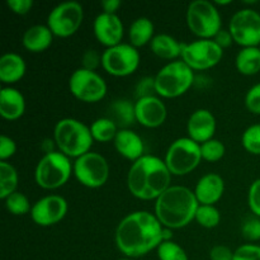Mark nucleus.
Here are the masks:
<instances>
[{"instance_id": "obj_1", "label": "nucleus", "mask_w": 260, "mask_h": 260, "mask_svg": "<svg viewBox=\"0 0 260 260\" xmlns=\"http://www.w3.org/2000/svg\"><path fill=\"white\" fill-rule=\"evenodd\" d=\"M164 228L156 216L149 211H135L118 223L114 240L126 258L136 259L157 249L164 241Z\"/></svg>"}, {"instance_id": "obj_2", "label": "nucleus", "mask_w": 260, "mask_h": 260, "mask_svg": "<svg viewBox=\"0 0 260 260\" xmlns=\"http://www.w3.org/2000/svg\"><path fill=\"white\" fill-rule=\"evenodd\" d=\"M172 177L164 160L145 154L129 167L127 187L139 200L156 201L170 187Z\"/></svg>"}, {"instance_id": "obj_3", "label": "nucleus", "mask_w": 260, "mask_h": 260, "mask_svg": "<svg viewBox=\"0 0 260 260\" xmlns=\"http://www.w3.org/2000/svg\"><path fill=\"white\" fill-rule=\"evenodd\" d=\"M198 206L200 203L192 189L183 185H170L155 201L154 215L162 228L178 230L194 220Z\"/></svg>"}, {"instance_id": "obj_4", "label": "nucleus", "mask_w": 260, "mask_h": 260, "mask_svg": "<svg viewBox=\"0 0 260 260\" xmlns=\"http://www.w3.org/2000/svg\"><path fill=\"white\" fill-rule=\"evenodd\" d=\"M53 141L58 151L70 159H78L90 151L94 139L85 123L75 118H62L55 124Z\"/></svg>"}, {"instance_id": "obj_5", "label": "nucleus", "mask_w": 260, "mask_h": 260, "mask_svg": "<svg viewBox=\"0 0 260 260\" xmlns=\"http://www.w3.org/2000/svg\"><path fill=\"white\" fill-rule=\"evenodd\" d=\"M155 89L160 98H178L194 83V71L182 60L170 61L157 71Z\"/></svg>"}, {"instance_id": "obj_6", "label": "nucleus", "mask_w": 260, "mask_h": 260, "mask_svg": "<svg viewBox=\"0 0 260 260\" xmlns=\"http://www.w3.org/2000/svg\"><path fill=\"white\" fill-rule=\"evenodd\" d=\"M73 174V162L70 157L55 150L45 154L35 169V180L38 187L52 190L68 183Z\"/></svg>"}, {"instance_id": "obj_7", "label": "nucleus", "mask_w": 260, "mask_h": 260, "mask_svg": "<svg viewBox=\"0 0 260 260\" xmlns=\"http://www.w3.org/2000/svg\"><path fill=\"white\" fill-rule=\"evenodd\" d=\"M187 25L193 35L202 40H212L222 29V20L215 3L194 0L187 8Z\"/></svg>"}, {"instance_id": "obj_8", "label": "nucleus", "mask_w": 260, "mask_h": 260, "mask_svg": "<svg viewBox=\"0 0 260 260\" xmlns=\"http://www.w3.org/2000/svg\"><path fill=\"white\" fill-rule=\"evenodd\" d=\"M164 161L172 175L189 174L202 161L201 145L189 137H179L169 145Z\"/></svg>"}, {"instance_id": "obj_9", "label": "nucleus", "mask_w": 260, "mask_h": 260, "mask_svg": "<svg viewBox=\"0 0 260 260\" xmlns=\"http://www.w3.org/2000/svg\"><path fill=\"white\" fill-rule=\"evenodd\" d=\"M73 174L81 185L96 189L108 180L109 164L103 155L89 151L73 162Z\"/></svg>"}, {"instance_id": "obj_10", "label": "nucleus", "mask_w": 260, "mask_h": 260, "mask_svg": "<svg viewBox=\"0 0 260 260\" xmlns=\"http://www.w3.org/2000/svg\"><path fill=\"white\" fill-rule=\"evenodd\" d=\"M84 20L83 5L75 0L62 2L52 8L47 17V25L53 36L61 38L75 35Z\"/></svg>"}, {"instance_id": "obj_11", "label": "nucleus", "mask_w": 260, "mask_h": 260, "mask_svg": "<svg viewBox=\"0 0 260 260\" xmlns=\"http://www.w3.org/2000/svg\"><path fill=\"white\" fill-rule=\"evenodd\" d=\"M141 56L131 43H119L108 47L102 53V66L109 75L123 78L134 74L139 69Z\"/></svg>"}, {"instance_id": "obj_12", "label": "nucleus", "mask_w": 260, "mask_h": 260, "mask_svg": "<svg viewBox=\"0 0 260 260\" xmlns=\"http://www.w3.org/2000/svg\"><path fill=\"white\" fill-rule=\"evenodd\" d=\"M69 90L84 103H96L107 95L108 86L96 71L79 68L70 75Z\"/></svg>"}, {"instance_id": "obj_13", "label": "nucleus", "mask_w": 260, "mask_h": 260, "mask_svg": "<svg viewBox=\"0 0 260 260\" xmlns=\"http://www.w3.org/2000/svg\"><path fill=\"white\" fill-rule=\"evenodd\" d=\"M223 57V50L213 40H198L182 45L180 60L193 71L207 70L217 65Z\"/></svg>"}, {"instance_id": "obj_14", "label": "nucleus", "mask_w": 260, "mask_h": 260, "mask_svg": "<svg viewBox=\"0 0 260 260\" xmlns=\"http://www.w3.org/2000/svg\"><path fill=\"white\" fill-rule=\"evenodd\" d=\"M229 30L234 42L241 47L260 46V13L251 8H244L234 13L229 23Z\"/></svg>"}, {"instance_id": "obj_15", "label": "nucleus", "mask_w": 260, "mask_h": 260, "mask_svg": "<svg viewBox=\"0 0 260 260\" xmlns=\"http://www.w3.org/2000/svg\"><path fill=\"white\" fill-rule=\"evenodd\" d=\"M69 210L68 201L58 194H48L32 205L30 217L42 228L53 226L63 220Z\"/></svg>"}, {"instance_id": "obj_16", "label": "nucleus", "mask_w": 260, "mask_h": 260, "mask_svg": "<svg viewBox=\"0 0 260 260\" xmlns=\"http://www.w3.org/2000/svg\"><path fill=\"white\" fill-rule=\"evenodd\" d=\"M93 32L96 41L104 47H113L122 43L124 36V25L117 14L99 13L93 22Z\"/></svg>"}, {"instance_id": "obj_17", "label": "nucleus", "mask_w": 260, "mask_h": 260, "mask_svg": "<svg viewBox=\"0 0 260 260\" xmlns=\"http://www.w3.org/2000/svg\"><path fill=\"white\" fill-rule=\"evenodd\" d=\"M136 122L146 128H156L165 122L168 109L159 95L145 96L135 102Z\"/></svg>"}, {"instance_id": "obj_18", "label": "nucleus", "mask_w": 260, "mask_h": 260, "mask_svg": "<svg viewBox=\"0 0 260 260\" xmlns=\"http://www.w3.org/2000/svg\"><path fill=\"white\" fill-rule=\"evenodd\" d=\"M216 127L217 122L212 112L206 108L196 109L187 122L188 137L201 145L208 140L215 139L213 136H215Z\"/></svg>"}, {"instance_id": "obj_19", "label": "nucleus", "mask_w": 260, "mask_h": 260, "mask_svg": "<svg viewBox=\"0 0 260 260\" xmlns=\"http://www.w3.org/2000/svg\"><path fill=\"white\" fill-rule=\"evenodd\" d=\"M193 192L200 205L215 206L225 193V180L217 173H207L200 178Z\"/></svg>"}, {"instance_id": "obj_20", "label": "nucleus", "mask_w": 260, "mask_h": 260, "mask_svg": "<svg viewBox=\"0 0 260 260\" xmlns=\"http://www.w3.org/2000/svg\"><path fill=\"white\" fill-rule=\"evenodd\" d=\"M113 145L121 156L132 162L145 155V144L141 136L129 128L119 129Z\"/></svg>"}, {"instance_id": "obj_21", "label": "nucleus", "mask_w": 260, "mask_h": 260, "mask_svg": "<svg viewBox=\"0 0 260 260\" xmlns=\"http://www.w3.org/2000/svg\"><path fill=\"white\" fill-rule=\"evenodd\" d=\"M25 112L24 95L13 86H3L0 90V114L4 119L15 121Z\"/></svg>"}, {"instance_id": "obj_22", "label": "nucleus", "mask_w": 260, "mask_h": 260, "mask_svg": "<svg viewBox=\"0 0 260 260\" xmlns=\"http://www.w3.org/2000/svg\"><path fill=\"white\" fill-rule=\"evenodd\" d=\"M53 37L47 24H35L23 33V47L32 53L43 52L52 45Z\"/></svg>"}, {"instance_id": "obj_23", "label": "nucleus", "mask_w": 260, "mask_h": 260, "mask_svg": "<svg viewBox=\"0 0 260 260\" xmlns=\"http://www.w3.org/2000/svg\"><path fill=\"white\" fill-rule=\"evenodd\" d=\"M27 65L19 53L7 52L0 57V80L3 84L12 86L24 76Z\"/></svg>"}, {"instance_id": "obj_24", "label": "nucleus", "mask_w": 260, "mask_h": 260, "mask_svg": "<svg viewBox=\"0 0 260 260\" xmlns=\"http://www.w3.org/2000/svg\"><path fill=\"white\" fill-rule=\"evenodd\" d=\"M182 45L183 43L173 36L159 33V35H155V37L150 42V48L157 57L175 61L182 55Z\"/></svg>"}, {"instance_id": "obj_25", "label": "nucleus", "mask_w": 260, "mask_h": 260, "mask_svg": "<svg viewBox=\"0 0 260 260\" xmlns=\"http://www.w3.org/2000/svg\"><path fill=\"white\" fill-rule=\"evenodd\" d=\"M155 37V25L152 20L147 17H139L131 23L128 28L129 43L134 47L139 48L150 45Z\"/></svg>"}, {"instance_id": "obj_26", "label": "nucleus", "mask_w": 260, "mask_h": 260, "mask_svg": "<svg viewBox=\"0 0 260 260\" xmlns=\"http://www.w3.org/2000/svg\"><path fill=\"white\" fill-rule=\"evenodd\" d=\"M236 69L240 74L246 76L255 75L260 71V48L243 47L235 58Z\"/></svg>"}, {"instance_id": "obj_27", "label": "nucleus", "mask_w": 260, "mask_h": 260, "mask_svg": "<svg viewBox=\"0 0 260 260\" xmlns=\"http://www.w3.org/2000/svg\"><path fill=\"white\" fill-rule=\"evenodd\" d=\"M111 113L109 117L116 122L119 129L129 128L131 124L136 122V113H135V103L129 102L128 99H117L112 103Z\"/></svg>"}, {"instance_id": "obj_28", "label": "nucleus", "mask_w": 260, "mask_h": 260, "mask_svg": "<svg viewBox=\"0 0 260 260\" xmlns=\"http://www.w3.org/2000/svg\"><path fill=\"white\" fill-rule=\"evenodd\" d=\"M89 127H90V132L94 141L98 142L114 141V139H116L117 134L119 131L116 122L109 118V117L96 118L95 121L91 122V124Z\"/></svg>"}, {"instance_id": "obj_29", "label": "nucleus", "mask_w": 260, "mask_h": 260, "mask_svg": "<svg viewBox=\"0 0 260 260\" xmlns=\"http://www.w3.org/2000/svg\"><path fill=\"white\" fill-rule=\"evenodd\" d=\"M18 172L10 162L0 161V200L4 201L18 188Z\"/></svg>"}, {"instance_id": "obj_30", "label": "nucleus", "mask_w": 260, "mask_h": 260, "mask_svg": "<svg viewBox=\"0 0 260 260\" xmlns=\"http://www.w3.org/2000/svg\"><path fill=\"white\" fill-rule=\"evenodd\" d=\"M194 221L205 229L217 228L221 222V213L213 205H200L196 212Z\"/></svg>"}, {"instance_id": "obj_31", "label": "nucleus", "mask_w": 260, "mask_h": 260, "mask_svg": "<svg viewBox=\"0 0 260 260\" xmlns=\"http://www.w3.org/2000/svg\"><path fill=\"white\" fill-rule=\"evenodd\" d=\"M4 202L8 212L14 216H24L27 213H30V210H32V206H30L28 197L23 194L22 192H19V190L5 198Z\"/></svg>"}, {"instance_id": "obj_32", "label": "nucleus", "mask_w": 260, "mask_h": 260, "mask_svg": "<svg viewBox=\"0 0 260 260\" xmlns=\"http://www.w3.org/2000/svg\"><path fill=\"white\" fill-rule=\"evenodd\" d=\"M159 260H189L184 249L175 241H162L156 249Z\"/></svg>"}, {"instance_id": "obj_33", "label": "nucleus", "mask_w": 260, "mask_h": 260, "mask_svg": "<svg viewBox=\"0 0 260 260\" xmlns=\"http://www.w3.org/2000/svg\"><path fill=\"white\" fill-rule=\"evenodd\" d=\"M226 147L223 142L217 139H211L208 141L201 144V155L202 160L208 162H216L225 156Z\"/></svg>"}, {"instance_id": "obj_34", "label": "nucleus", "mask_w": 260, "mask_h": 260, "mask_svg": "<svg viewBox=\"0 0 260 260\" xmlns=\"http://www.w3.org/2000/svg\"><path fill=\"white\" fill-rule=\"evenodd\" d=\"M244 149L253 155H260V123L249 126L241 136Z\"/></svg>"}, {"instance_id": "obj_35", "label": "nucleus", "mask_w": 260, "mask_h": 260, "mask_svg": "<svg viewBox=\"0 0 260 260\" xmlns=\"http://www.w3.org/2000/svg\"><path fill=\"white\" fill-rule=\"evenodd\" d=\"M241 234L248 241L260 240V218L256 216L246 218L241 226Z\"/></svg>"}, {"instance_id": "obj_36", "label": "nucleus", "mask_w": 260, "mask_h": 260, "mask_svg": "<svg viewBox=\"0 0 260 260\" xmlns=\"http://www.w3.org/2000/svg\"><path fill=\"white\" fill-rule=\"evenodd\" d=\"M234 260H260V245L244 244L234 251Z\"/></svg>"}, {"instance_id": "obj_37", "label": "nucleus", "mask_w": 260, "mask_h": 260, "mask_svg": "<svg viewBox=\"0 0 260 260\" xmlns=\"http://www.w3.org/2000/svg\"><path fill=\"white\" fill-rule=\"evenodd\" d=\"M248 205L254 216L260 218V178L254 180L249 187Z\"/></svg>"}, {"instance_id": "obj_38", "label": "nucleus", "mask_w": 260, "mask_h": 260, "mask_svg": "<svg viewBox=\"0 0 260 260\" xmlns=\"http://www.w3.org/2000/svg\"><path fill=\"white\" fill-rule=\"evenodd\" d=\"M245 106L251 113L260 114V83L254 84L245 94Z\"/></svg>"}, {"instance_id": "obj_39", "label": "nucleus", "mask_w": 260, "mask_h": 260, "mask_svg": "<svg viewBox=\"0 0 260 260\" xmlns=\"http://www.w3.org/2000/svg\"><path fill=\"white\" fill-rule=\"evenodd\" d=\"M157 95L156 89H155V78L151 76H145L137 83L136 85V96L137 99L145 98V96Z\"/></svg>"}, {"instance_id": "obj_40", "label": "nucleus", "mask_w": 260, "mask_h": 260, "mask_svg": "<svg viewBox=\"0 0 260 260\" xmlns=\"http://www.w3.org/2000/svg\"><path fill=\"white\" fill-rule=\"evenodd\" d=\"M17 152V144L7 135L0 136V161H7Z\"/></svg>"}, {"instance_id": "obj_41", "label": "nucleus", "mask_w": 260, "mask_h": 260, "mask_svg": "<svg viewBox=\"0 0 260 260\" xmlns=\"http://www.w3.org/2000/svg\"><path fill=\"white\" fill-rule=\"evenodd\" d=\"M81 63L83 69L95 71V69L102 63V55H99L95 50H86L81 56Z\"/></svg>"}, {"instance_id": "obj_42", "label": "nucleus", "mask_w": 260, "mask_h": 260, "mask_svg": "<svg viewBox=\"0 0 260 260\" xmlns=\"http://www.w3.org/2000/svg\"><path fill=\"white\" fill-rule=\"evenodd\" d=\"M7 5L14 14L25 15L33 7V0H7Z\"/></svg>"}, {"instance_id": "obj_43", "label": "nucleus", "mask_w": 260, "mask_h": 260, "mask_svg": "<svg viewBox=\"0 0 260 260\" xmlns=\"http://www.w3.org/2000/svg\"><path fill=\"white\" fill-rule=\"evenodd\" d=\"M210 260H234V251L226 245H215L210 250Z\"/></svg>"}, {"instance_id": "obj_44", "label": "nucleus", "mask_w": 260, "mask_h": 260, "mask_svg": "<svg viewBox=\"0 0 260 260\" xmlns=\"http://www.w3.org/2000/svg\"><path fill=\"white\" fill-rule=\"evenodd\" d=\"M213 41H215L216 43H217L218 46H220L222 50H225V48L230 47L231 45H233L234 42V38H233V35L230 33V30L225 29V28H222L221 30H218L217 35L215 36V37L212 38Z\"/></svg>"}, {"instance_id": "obj_45", "label": "nucleus", "mask_w": 260, "mask_h": 260, "mask_svg": "<svg viewBox=\"0 0 260 260\" xmlns=\"http://www.w3.org/2000/svg\"><path fill=\"white\" fill-rule=\"evenodd\" d=\"M121 0H103L101 3L103 13H108V14H117V10L121 7Z\"/></svg>"}, {"instance_id": "obj_46", "label": "nucleus", "mask_w": 260, "mask_h": 260, "mask_svg": "<svg viewBox=\"0 0 260 260\" xmlns=\"http://www.w3.org/2000/svg\"><path fill=\"white\" fill-rule=\"evenodd\" d=\"M215 3V5L216 7H217V5H229V4H231V0H226V2H218V0H216V2H213Z\"/></svg>"}, {"instance_id": "obj_47", "label": "nucleus", "mask_w": 260, "mask_h": 260, "mask_svg": "<svg viewBox=\"0 0 260 260\" xmlns=\"http://www.w3.org/2000/svg\"><path fill=\"white\" fill-rule=\"evenodd\" d=\"M118 260H135V259H131V258H122V259H118Z\"/></svg>"}, {"instance_id": "obj_48", "label": "nucleus", "mask_w": 260, "mask_h": 260, "mask_svg": "<svg viewBox=\"0 0 260 260\" xmlns=\"http://www.w3.org/2000/svg\"><path fill=\"white\" fill-rule=\"evenodd\" d=\"M259 48H260V46H259Z\"/></svg>"}]
</instances>
